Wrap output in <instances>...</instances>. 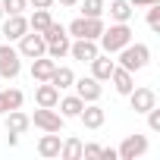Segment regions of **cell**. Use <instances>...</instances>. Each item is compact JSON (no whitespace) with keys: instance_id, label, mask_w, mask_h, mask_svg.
I'll use <instances>...</instances> for the list:
<instances>
[{"instance_id":"cell-1","label":"cell","mask_w":160,"mask_h":160,"mask_svg":"<svg viewBox=\"0 0 160 160\" xmlns=\"http://www.w3.org/2000/svg\"><path fill=\"white\" fill-rule=\"evenodd\" d=\"M119 53V66L122 69H129V72H138V69H144L148 63H151V47L148 44H126L122 50H116Z\"/></svg>"},{"instance_id":"cell-2","label":"cell","mask_w":160,"mask_h":160,"mask_svg":"<svg viewBox=\"0 0 160 160\" xmlns=\"http://www.w3.org/2000/svg\"><path fill=\"white\" fill-rule=\"evenodd\" d=\"M98 41H101V47H104L107 53H116V50H122V47L132 41V28H129V22H116V25L104 28Z\"/></svg>"},{"instance_id":"cell-3","label":"cell","mask_w":160,"mask_h":160,"mask_svg":"<svg viewBox=\"0 0 160 160\" xmlns=\"http://www.w3.org/2000/svg\"><path fill=\"white\" fill-rule=\"evenodd\" d=\"M47 53V41H44V35L41 32H25L22 38H19V57H28V60H38V57H44Z\"/></svg>"},{"instance_id":"cell-4","label":"cell","mask_w":160,"mask_h":160,"mask_svg":"<svg viewBox=\"0 0 160 160\" xmlns=\"http://www.w3.org/2000/svg\"><path fill=\"white\" fill-rule=\"evenodd\" d=\"M19 69H22V57H19V50L10 47V41L0 44V78H16Z\"/></svg>"},{"instance_id":"cell-5","label":"cell","mask_w":160,"mask_h":160,"mask_svg":"<svg viewBox=\"0 0 160 160\" xmlns=\"http://www.w3.org/2000/svg\"><path fill=\"white\" fill-rule=\"evenodd\" d=\"M28 119L44 132H63V113H57L53 107H38L35 116H28Z\"/></svg>"},{"instance_id":"cell-6","label":"cell","mask_w":160,"mask_h":160,"mask_svg":"<svg viewBox=\"0 0 160 160\" xmlns=\"http://www.w3.org/2000/svg\"><path fill=\"white\" fill-rule=\"evenodd\" d=\"M119 160H138L141 154H148V138L144 135H129L122 144H119Z\"/></svg>"},{"instance_id":"cell-7","label":"cell","mask_w":160,"mask_h":160,"mask_svg":"<svg viewBox=\"0 0 160 160\" xmlns=\"http://www.w3.org/2000/svg\"><path fill=\"white\" fill-rule=\"evenodd\" d=\"M129 101H132V110H135V113H148L151 107H157L154 88H132V91H129Z\"/></svg>"},{"instance_id":"cell-8","label":"cell","mask_w":160,"mask_h":160,"mask_svg":"<svg viewBox=\"0 0 160 160\" xmlns=\"http://www.w3.org/2000/svg\"><path fill=\"white\" fill-rule=\"evenodd\" d=\"M75 91H78V98H82L85 104H91V101H101V82H98V78L94 75H88V78H75Z\"/></svg>"},{"instance_id":"cell-9","label":"cell","mask_w":160,"mask_h":160,"mask_svg":"<svg viewBox=\"0 0 160 160\" xmlns=\"http://www.w3.org/2000/svg\"><path fill=\"white\" fill-rule=\"evenodd\" d=\"M69 53H72L75 60H82V63H91V60L101 53V47H98V41H88V38H75V44H69Z\"/></svg>"},{"instance_id":"cell-10","label":"cell","mask_w":160,"mask_h":160,"mask_svg":"<svg viewBox=\"0 0 160 160\" xmlns=\"http://www.w3.org/2000/svg\"><path fill=\"white\" fill-rule=\"evenodd\" d=\"M78 119L85 122V129H101V126H104V119H107V113H104V107H98V101H91V104H85V107H82Z\"/></svg>"},{"instance_id":"cell-11","label":"cell","mask_w":160,"mask_h":160,"mask_svg":"<svg viewBox=\"0 0 160 160\" xmlns=\"http://www.w3.org/2000/svg\"><path fill=\"white\" fill-rule=\"evenodd\" d=\"M25 32H28V19H25L22 13H16V16H7V19H3V35H7V41H19Z\"/></svg>"},{"instance_id":"cell-12","label":"cell","mask_w":160,"mask_h":160,"mask_svg":"<svg viewBox=\"0 0 160 160\" xmlns=\"http://www.w3.org/2000/svg\"><path fill=\"white\" fill-rule=\"evenodd\" d=\"M53 69H57V60H50L47 53L38 57V60H32V78H35V82H50Z\"/></svg>"},{"instance_id":"cell-13","label":"cell","mask_w":160,"mask_h":160,"mask_svg":"<svg viewBox=\"0 0 160 160\" xmlns=\"http://www.w3.org/2000/svg\"><path fill=\"white\" fill-rule=\"evenodd\" d=\"M35 101H38V107H57V101H60V88H53L50 82H41V85L35 88Z\"/></svg>"},{"instance_id":"cell-14","label":"cell","mask_w":160,"mask_h":160,"mask_svg":"<svg viewBox=\"0 0 160 160\" xmlns=\"http://www.w3.org/2000/svg\"><path fill=\"white\" fill-rule=\"evenodd\" d=\"M110 82H113V88H116L119 94H129V91L135 88V82H132V72H129V69H122V66H113V72H110Z\"/></svg>"},{"instance_id":"cell-15","label":"cell","mask_w":160,"mask_h":160,"mask_svg":"<svg viewBox=\"0 0 160 160\" xmlns=\"http://www.w3.org/2000/svg\"><path fill=\"white\" fill-rule=\"evenodd\" d=\"M113 66H116V63L110 60V53H107V57H101V53H98V57L91 60V75L98 78V82H110V72H113Z\"/></svg>"},{"instance_id":"cell-16","label":"cell","mask_w":160,"mask_h":160,"mask_svg":"<svg viewBox=\"0 0 160 160\" xmlns=\"http://www.w3.org/2000/svg\"><path fill=\"white\" fill-rule=\"evenodd\" d=\"M60 132H47V135H41V141H38V154L41 157H60Z\"/></svg>"},{"instance_id":"cell-17","label":"cell","mask_w":160,"mask_h":160,"mask_svg":"<svg viewBox=\"0 0 160 160\" xmlns=\"http://www.w3.org/2000/svg\"><path fill=\"white\" fill-rule=\"evenodd\" d=\"M7 116V132H16V135H22L28 126H32V119L22 113V110H10V113H3Z\"/></svg>"},{"instance_id":"cell-18","label":"cell","mask_w":160,"mask_h":160,"mask_svg":"<svg viewBox=\"0 0 160 160\" xmlns=\"http://www.w3.org/2000/svg\"><path fill=\"white\" fill-rule=\"evenodd\" d=\"M72 82H75V72H72L69 66H57V69H53V75H50V85H53V88H60V91H63V88H69Z\"/></svg>"},{"instance_id":"cell-19","label":"cell","mask_w":160,"mask_h":160,"mask_svg":"<svg viewBox=\"0 0 160 160\" xmlns=\"http://www.w3.org/2000/svg\"><path fill=\"white\" fill-rule=\"evenodd\" d=\"M110 19L113 22H129L132 19V3L129 0H113L110 3Z\"/></svg>"},{"instance_id":"cell-20","label":"cell","mask_w":160,"mask_h":160,"mask_svg":"<svg viewBox=\"0 0 160 160\" xmlns=\"http://www.w3.org/2000/svg\"><path fill=\"white\" fill-rule=\"evenodd\" d=\"M60 104V113H63V119L66 116H78L82 113V107H85V101L78 98V94H72V98H63V101H57Z\"/></svg>"},{"instance_id":"cell-21","label":"cell","mask_w":160,"mask_h":160,"mask_svg":"<svg viewBox=\"0 0 160 160\" xmlns=\"http://www.w3.org/2000/svg\"><path fill=\"white\" fill-rule=\"evenodd\" d=\"M60 157L63 160H78V157H82V141H78V138H66L60 144Z\"/></svg>"},{"instance_id":"cell-22","label":"cell","mask_w":160,"mask_h":160,"mask_svg":"<svg viewBox=\"0 0 160 160\" xmlns=\"http://www.w3.org/2000/svg\"><path fill=\"white\" fill-rule=\"evenodd\" d=\"M50 22H53L50 10H35V16L28 19V28H32V32H44V28H47Z\"/></svg>"},{"instance_id":"cell-23","label":"cell","mask_w":160,"mask_h":160,"mask_svg":"<svg viewBox=\"0 0 160 160\" xmlns=\"http://www.w3.org/2000/svg\"><path fill=\"white\" fill-rule=\"evenodd\" d=\"M101 32H104V22H101V16H98V19H85V32H82V38H88V41H98V38H101Z\"/></svg>"},{"instance_id":"cell-24","label":"cell","mask_w":160,"mask_h":160,"mask_svg":"<svg viewBox=\"0 0 160 160\" xmlns=\"http://www.w3.org/2000/svg\"><path fill=\"white\" fill-rule=\"evenodd\" d=\"M41 35H44V41H47V44H53V41H63V38H69V35H66V28H63L60 22H50V25H47V28H44Z\"/></svg>"},{"instance_id":"cell-25","label":"cell","mask_w":160,"mask_h":160,"mask_svg":"<svg viewBox=\"0 0 160 160\" xmlns=\"http://www.w3.org/2000/svg\"><path fill=\"white\" fill-rule=\"evenodd\" d=\"M78 3H82L85 19H98V16L104 13V0H78Z\"/></svg>"},{"instance_id":"cell-26","label":"cell","mask_w":160,"mask_h":160,"mask_svg":"<svg viewBox=\"0 0 160 160\" xmlns=\"http://www.w3.org/2000/svg\"><path fill=\"white\" fill-rule=\"evenodd\" d=\"M66 53H69V38L47 44V57H50V60H60V57H66Z\"/></svg>"},{"instance_id":"cell-27","label":"cell","mask_w":160,"mask_h":160,"mask_svg":"<svg viewBox=\"0 0 160 160\" xmlns=\"http://www.w3.org/2000/svg\"><path fill=\"white\" fill-rule=\"evenodd\" d=\"M3 98H7V107H10V110H19V107H22V101H25V94H22L19 88H7V91H3Z\"/></svg>"},{"instance_id":"cell-28","label":"cell","mask_w":160,"mask_h":160,"mask_svg":"<svg viewBox=\"0 0 160 160\" xmlns=\"http://www.w3.org/2000/svg\"><path fill=\"white\" fill-rule=\"evenodd\" d=\"M0 7H3L7 16H16V13H22L28 7V0H0Z\"/></svg>"},{"instance_id":"cell-29","label":"cell","mask_w":160,"mask_h":160,"mask_svg":"<svg viewBox=\"0 0 160 160\" xmlns=\"http://www.w3.org/2000/svg\"><path fill=\"white\" fill-rule=\"evenodd\" d=\"M148 25L157 32L160 28V3H151V10H148Z\"/></svg>"},{"instance_id":"cell-30","label":"cell","mask_w":160,"mask_h":160,"mask_svg":"<svg viewBox=\"0 0 160 160\" xmlns=\"http://www.w3.org/2000/svg\"><path fill=\"white\" fill-rule=\"evenodd\" d=\"M148 126H151V132H160V110L157 107L148 110Z\"/></svg>"},{"instance_id":"cell-31","label":"cell","mask_w":160,"mask_h":160,"mask_svg":"<svg viewBox=\"0 0 160 160\" xmlns=\"http://www.w3.org/2000/svg\"><path fill=\"white\" fill-rule=\"evenodd\" d=\"M28 3H32L35 10H50V7H53V0H28Z\"/></svg>"},{"instance_id":"cell-32","label":"cell","mask_w":160,"mask_h":160,"mask_svg":"<svg viewBox=\"0 0 160 160\" xmlns=\"http://www.w3.org/2000/svg\"><path fill=\"white\" fill-rule=\"evenodd\" d=\"M101 157H104V160H119V154H116L113 148H101Z\"/></svg>"},{"instance_id":"cell-33","label":"cell","mask_w":160,"mask_h":160,"mask_svg":"<svg viewBox=\"0 0 160 160\" xmlns=\"http://www.w3.org/2000/svg\"><path fill=\"white\" fill-rule=\"evenodd\" d=\"M132 7H151V3H160V0H129Z\"/></svg>"},{"instance_id":"cell-34","label":"cell","mask_w":160,"mask_h":160,"mask_svg":"<svg viewBox=\"0 0 160 160\" xmlns=\"http://www.w3.org/2000/svg\"><path fill=\"white\" fill-rule=\"evenodd\" d=\"M0 113H10V107H7V98H3V91H0Z\"/></svg>"},{"instance_id":"cell-35","label":"cell","mask_w":160,"mask_h":160,"mask_svg":"<svg viewBox=\"0 0 160 160\" xmlns=\"http://www.w3.org/2000/svg\"><path fill=\"white\" fill-rule=\"evenodd\" d=\"M60 3H63V7H75V3H78V0H60Z\"/></svg>"},{"instance_id":"cell-36","label":"cell","mask_w":160,"mask_h":160,"mask_svg":"<svg viewBox=\"0 0 160 160\" xmlns=\"http://www.w3.org/2000/svg\"><path fill=\"white\" fill-rule=\"evenodd\" d=\"M3 16H7V13H3V7H0V19H3Z\"/></svg>"}]
</instances>
